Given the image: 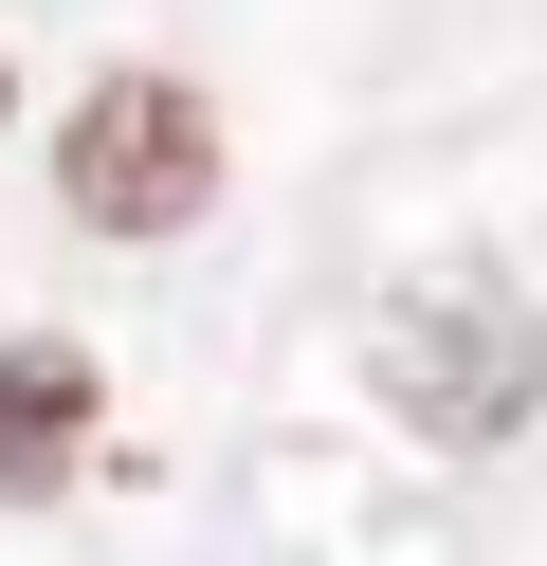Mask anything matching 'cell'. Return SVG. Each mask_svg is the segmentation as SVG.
<instances>
[{
    "label": "cell",
    "instance_id": "cell-2",
    "mask_svg": "<svg viewBox=\"0 0 547 566\" xmlns=\"http://www.w3.org/2000/svg\"><path fill=\"white\" fill-rule=\"evenodd\" d=\"M383 402L420 420V439H511V420L547 402V329L511 293H420V311H383Z\"/></svg>",
    "mask_w": 547,
    "mask_h": 566
},
{
    "label": "cell",
    "instance_id": "cell-1",
    "mask_svg": "<svg viewBox=\"0 0 547 566\" xmlns=\"http://www.w3.org/2000/svg\"><path fill=\"white\" fill-rule=\"evenodd\" d=\"M55 201L92 238H182L219 201V111L182 74H92L73 92V128H55Z\"/></svg>",
    "mask_w": 547,
    "mask_h": 566
},
{
    "label": "cell",
    "instance_id": "cell-3",
    "mask_svg": "<svg viewBox=\"0 0 547 566\" xmlns=\"http://www.w3.org/2000/svg\"><path fill=\"white\" fill-rule=\"evenodd\" d=\"M92 347L73 329H19L0 347V512H36V493H73V457H92Z\"/></svg>",
    "mask_w": 547,
    "mask_h": 566
}]
</instances>
